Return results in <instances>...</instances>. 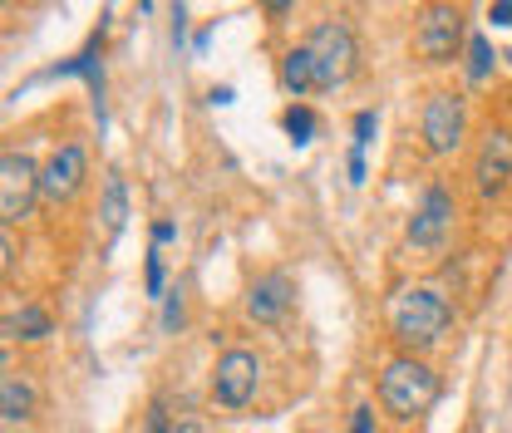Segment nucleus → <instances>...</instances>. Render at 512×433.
<instances>
[{
    "label": "nucleus",
    "mask_w": 512,
    "mask_h": 433,
    "mask_svg": "<svg viewBox=\"0 0 512 433\" xmlns=\"http://www.w3.org/2000/svg\"><path fill=\"white\" fill-rule=\"evenodd\" d=\"M453 325V301H448L439 286H404L394 301H389V335L404 355H419L434 350Z\"/></svg>",
    "instance_id": "f257e3e1"
},
{
    "label": "nucleus",
    "mask_w": 512,
    "mask_h": 433,
    "mask_svg": "<svg viewBox=\"0 0 512 433\" xmlns=\"http://www.w3.org/2000/svg\"><path fill=\"white\" fill-rule=\"evenodd\" d=\"M439 399V374L419 355H394L380 370V404L394 419H419Z\"/></svg>",
    "instance_id": "f03ea898"
},
{
    "label": "nucleus",
    "mask_w": 512,
    "mask_h": 433,
    "mask_svg": "<svg viewBox=\"0 0 512 433\" xmlns=\"http://www.w3.org/2000/svg\"><path fill=\"white\" fill-rule=\"evenodd\" d=\"M301 45H306V55L316 64V94H330V89L350 84L355 60H360V45H355V30L345 20H320Z\"/></svg>",
    "instance_id": "7ed1b4c3"
},
{
    "label": "nucleus",
    "mask_w": 512,
    "mask_h": 433,
    "mask_svg": "<svg viewBox=\"0 0 512 433\" xmlns=\"http://www.w3.org/2000/svg\"><path fill=\"white\" fill-rule=\"evenodd\" d=\"M463 45V10L458 5H424L414 25V55L424 64H453Z\"/></svg>",
    "instance_id": "20e7f679"
},
{
    "label": "nucleus",
    "mask_w": 512,
    "mask_h": 433,
    "mask_svg": "<svg viewBox=\"0 0 512 433\" xmlns=\"http://www.w3.org/2000/svg\"><path fill=\"white\" fill-rule=\"evenodd\" d=\"M463 128H468V114H463V99L453 89H434L424 99V114H419V133H424V148L434 158L453 153L463 143Z\"/></svg>",
    "instance_id": "39448f33"
},
{
    "label": "nucleus",
    "mask_w": 512,
    "mask_h": 433,
    "mask_svg": "<svg viewBox=\"0 0 512 433\" xmlns=\"http://www.w3.org/2000/svg\"><path fill=\"white\" fill-rule=\"evenodd\" d=\"M35 197H40V168H35L25 153L10 148V153L0 158V217H5V227L20 222V217H30Z\"/></svg>",
    "instance_id": "423d86ee"
},
{
    "label": "nucleus",
    "mask_w": 512,
    "mask_h": 433,
    "mask_svg": "<svg viewBox=\"0 0 512 433\" xmlns=\"http://www.w3.org/2000/svg\"><path fill=\"white\" fill-rule=\"evenodd\" d=\"M448 232H453V197L444 187H424V197L404 227V242L414 251H439L448 242Z\"/></svg>",
    "instance_id": "0eeeda50"
},
{
    "label": "nucleus",
    "mask_w": 512,
    "mask_h": 433,
    "mask_svg": "<svg viewBox=\"0 0 512 433\" xmlns=\"http://www.w3.org/2000/svg\"><path fill=\"white\" fill-rule=\"evenodd\" d=\"M256 379H261V360L252 350H227L212 370V399L222 409H247L256 394Z\"/></svg>",
    "instance_id": "6e6552de"
},
{
    "label": "nucleus",
    "mask_w": 512,
    "mask_h": 433,
    "mask_svg": "<svg viewBox=\"0 0 512 433\" xmlns=\"http://www.w3.org/2000/svg\"><path fill=\"white\" fill-rule=\"evenodd\" d=\"M473 183L483 197H503L512 183V133L508 128H488L478 153H473Z\"/></svg>",
    "instance_id": "1a4fd4ad"
},
{
    "label": "nucleus",
    "mask_w": 512,
    "mask_h": 433,
    "mask_svg": "<svg viewBox=\"0 0 512 433\" xmlns=\"http://www.w3.org/2000/svg\"><path fill=\"white\" fill-rule=\"evenodd\" d=\"M84 178H89L84 148H79V143H60V148L50 153V163L40 168V197H45V202H74Z\"/></svg>",
    "instance_id": "9d476101"
},
{
    "label": "nucleus",
    "mask_w": 512,
    "mask_h": 433,
    "mask_svg": "<svg viewBox=\"0 0 512 433\" xmlns=\"http://www.w3.org/2000/svg\"><path fill=\"white\" fill-rule=\"evenodd\" d=\"M291 301H296V281L286 271H266V276H256L247 286V320L271 325V320H281L291 310Z\"/></svg>",
    "instance_id": "9b49d317"
},
{
    "label": "nucleus",
    "mask_w": 512,
    "mask_h": 433,
    "mask_svg": "<svg viewBox=\"0 0 512 433\" xmlns=\"http://www.w3.org/2000/svg\"><path fill=\"white\" fill-rule=\"evenodd\" d=\"M0 414H5V424H25L35 414V384L25 374L5 370V379H0Z\"/></svg>",
    "instance_id": "f8f14e48"
},
{
    "label": "nucleus",
    "mask_w": 512,
    "mask_h": 433,
    "mask_svg": "<svg viewBox=\"0 0 512 433\" xmlns=\"http://www.w3.org/2000/svg\"><path fill=\"white\" fill-rule=\"evenodd\" d=\"M281 89L286 94H316V64L306 55V45H291L286 55H281Z\"/></svg>",
    "instance_id": "ddd939ff"
},
{
    "label": "nucleus",
    "mask_w": 512,
    "mask_h": 433,
    "mask_svg": "<svg viewBox=\"0 0 512 433\" xmlns=\"http://www.w3.org/2000/svg\"><path fill=\"white\" fill-rule=\"evenodd\" d=\"M45 335H55V320H50V310L35 306V301H25L5 320V340H45Z\"/></svg>",
    "instance_id": "4468645a"
},
{
    "label": "nucleus",
    "mask_w": 512,
    "mask_h": 433,
    "mask_svg": "<svg viewBox=\"0 0 512 433\" xmlns=\"http://www.w3.org/2000/svg\"><path fill=\"white\" fill-rule=\"evenodd\" d=\"M124 217H128V183L119 173H109V183H104V227H109V237L124 232Z\"/></svg>",
    "instance_id": "2eb2a0df"
},
{
    "label": "nucleus",
    "mask_w": 512,
    "mask_h": 433,
    "mask_svg": "<svg viewBox=\"0 0 512 433\" xmlns=\"http://www.w3.org/2000/svg\"><path fill=\"white\" fill-rule=\"evenodd\" d=\"M281 128H286L291 143H311V138H316V114H311L306 104H291V109L281 114Z\"/></svg>",
    "instance_id": "dca6fc26"
},
{
    "label": "nucleus",
    "mask_w": 512,
    "mask_h": 433,
    "mask_svg": "<svg viewBox=\"0 0 512 433\" xmlns=\"http://www.w3.org/2000/svg\"><path fill=\"white\" fill-rule=\"evenodd\" d=\"M493 60H498V55H493L488 35H473V40H468V79H473V84H483V79H488V69H493Z\"/></svg>",
    "instance_id": "f3484780"
},
{
    "label": "nucleus",
    "mask_w": 512,
    "mask_h": 433,
    "mask_svg": "<svg viewBox=\"0 0 512 433\" xmlns=\"http://www.w3.org/2000/svg\"><path fill=\"white\" fill-rule=\"evenodd\" d=\"M173 429H178V424L168 419V404L153 399V404H148V419H143V433H173Z\"/></svg>",
    "instance_id": "a211bd4d"
},
{
    "label": "nucleus",
    "mask_w": 512,
    "mask_h": 433,
    "mask_svg": "<svg viewBox=\"0 0 512 433\" xmlns=\"http://www.w3.org/2000/svg\"><path fill=\"white\" fill-rule=\"evenodd\" d=\"M375 128H380V114H375V109H360V114H355V148H365V143L375 138Z\"/></svg>",
    "instance_id": "6ab92c4d"
},
{
    "label": "nucleus",
    "mask_w": 512,
    "mask_h": 433,
    "mask_svg": "<svg viewBox=\"0 0 512 433\" xmlns=\"http://www.w3.org/2000/svg\"><path fill=\"white\" fill-rule=\"evenodd\" d=\"M183 325V291H168V306H163V330H178Z\"/></svg>",
    "instance_id": "aec40b11"
},
{
    "label": "nucleus",
    "mask_w": 512,
    "mask_h": 433,
    "mask_svg": "<svg viewBox=\"0 0 512 433\" xmlns=\"http://www.w3.org/2000/svg\"><path fill=\"white\" fill-rule=\"evenodd\" d=\"M148 296H168L163 291V256L158 251H148Z\"/></svg>",
    "instance_id": "412c9836"
},
{
    "label": "nucleus",
    "mask_w": 512,
    "mask_h": 433,
    "mask_svg": "<svg viewBox=\"0 0 512 433\" xmlns=\"http://www.w3.org/2000/svg\"><path fill=\"white\" fill-rule=\"evenodd\" d=\"M350 433H375V409H370V404H360V409L350 414Z\"/></svg>",
    "instance_id": "4be33fe9"
},
{
    "label": "nucleus",
    "mask_w": 512,
    "mask_h": 433,
    "mask_svg": "<svg viewBox=\"0 0 512 433\" xmlns=\"http://www.w3.org/2000/svg\"><path fill=\"white\" fill-rule=\"evenodd\" d=\"M488 20H493V25H508V30H512V0H498V5L488 10Z\"/></svg>",
    "instance_id": "5701e85b"
},
{
    "label": "nucleus",
    "mask_w": 512,
    "mask_h": 433,
    "mask_svg": "<svg viewBox=\"0 0 512 433\" xmlns=\"http://www.w3.org/2000/svg\"><path fill=\"white\" fill-rule=\"evenodd\" d=\"M0 261H5V271L15 266V237H10V227L0 232Z\"/></svg>",
    "instance_id": "b1692460"
},
{
    "label": "nucleus",
    "mask_w": 512,
    "mask_h": 433,
    "mask_svg": "<svg viewBox=\"0 0 512 433\" xmlns=\"http://www.w3.org/2000/svg\"><path fill=\"white\" fill-rule=\"evenodd\" d=\"M173 237H178V227H173V222H158V227H153V242H158V247H163V242H173Z\"/></svg>",
    "instance_id": "393cba45"
},
{
    "label": "nucleus",
    "mask_w": 512,
    "mask_h": 433,
    "mask_svg": "<svg viewBox=\"0 0 512 433\" xmlns=\"http://www.w3.org/2000/svg\"><path fill=\"white\" fill-rule=\"evenodd\" d=\"M365 178V158H360V148L350 153V183H360Z\"/></svg>",
    "instance_id": "a878e982"
},
{
    "label": "nucleus",
    "mask_w": 512,
    "mask_h": 433,
    "mask_svg": "<svg viewBox=\"0 0 512 433\" xmlns=\"http://www.w3.org/2000/svg\"><path fill=\"white\" fill-rule=\"evenodd\" d=\"M173 433H207V429H202V424H178Z\"/></svg>",
    "instance_id": "bb28decb"
}]
</instances>
